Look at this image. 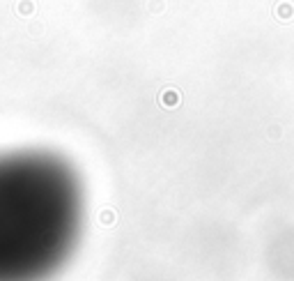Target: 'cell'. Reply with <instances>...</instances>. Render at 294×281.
Instances as JSON below:
<instances>
[{
	"instance_id": "6da1fadb",
	"label": "cell",
	"mask_w": 294,
	"mask_h": 281,
	"mask_svg": "<svg viewBox=\"0 0 294 281\" xmlns=\"http://www.w3.org/2000/svg\"><path fill=\"white\" fill-rule=\"evenodd\" d=\"M80 228L74 171L41 150L0 152V281H46Z\"/></svg>"
}]
</instances>
